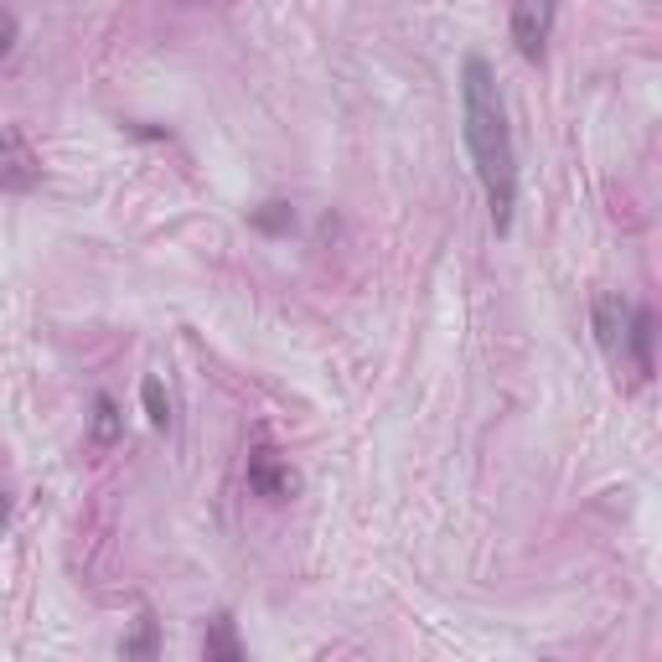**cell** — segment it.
<instances>
[{
  "mask_svg": "<svg viewBox=\"0 0 662 662\" xmlns=\"http://www.w3.org/2000/svg\"><path fill=\"white\" fill-rule=\"evenodd\" d=\"M461 109H466V150L476 161V176H482L491 223H497V234H508L517 208V150L513 129H508V109H502V88L491 78L487 58H466V67H461Z\"/></svg>",
  "mask_w": 662,
  "mask_h": 662,
  "instance_id": "obj_1",
  "label": "cell"
},
{
  "mask_svg": "<svg viewBox=\"0 0 662 662\" xmlns=\"http://www.w3.org/2000/svg\"><path fill=\"white\" fill-rule=\"evenodd\" d=\"M549 32H554V0H513V42L528 63L544 58Z\"/></svg>",
  "mask_w": 662,
  "mask_h": 662,
  "instance_id": "obj_2",
  "label": "cell"
},
{
  "mask_svg": "<svg viewBox=\"0 0 662 662\" xmlns=\"http://www.w3.org/2000/svg\"><path fill=\"white\" fill-rule=\"evenodd\" d=\"M632 305H626V296H596V305H590V326H596V342L605 358H621L626 352V332H632Z\"/></svg>",
  "mask_w": 662,
  "mask_h": 662,
  "instance_id": "obj_3",
  "label": "cell"
},
{
  "mask_svg": "<svg viewBox=\"0 0 662 662\" xmlns=\"http://www.w3.org/2000/svg\"><path fill=\"white\" fill-rule=\"evenodd\" d=\"M249 487L259 497H270V502H285V497L300 491V476L290 471V461H279L275 450H254L249 455Z\"/></svg>",
  "mask_w": 662,
  "mask_h": 662,
  "instance_id": "obj_4",
  "label": "cell"
},
{
  "mask_svg": "<svg viewBox=\"0 0 662 662\" xmlns=\"http://www.w3.org/2000/svg\"><path fill=\"white\" fill-rule=\"evenodd\" d=\"M0 187L5 192H32L37 187V155L26 150L16 129H0Z\"/></svg>",
  "mask_w": 662,
  "mask_h": 662,
  "instance_id": "obj_5",
  "label": "cell"
},
{
  "mask_svg": "<svg viewBox=\"0 0 662 662\" xmlns=\"http://www.w3.org/2000/svg\"><path fill=\"white\" fill-rule=\"evenodd\" d=\"M120 429H125L120 404H114L109 394H99V399H93V446H114V440H120Z\"/></svg>",
  "mask_w": 662,
  "mask_h": 662,
  "instance_id": "obj_6",
  "label": "cell"
},
{
  "mask_svg": "<svg viewBox=\"0 0 662 662\" xmlns=\"http://www.w3.org/2000/svg\"><path fill=\"white\" fill-rule=\"evenodd\" d=\"M208 658H223V662H243V647H238V637H234V621L228 616H217L213 626H208Z\"/></svg>",
  "mask_w": 662,
  "mask_h": 662,
  "instance_id": "obj_7",
  "label": "cell"
},
{
  "mask_svg": "<svg viewBox=\"0 0 662 662\" xmlns=\"http://www.w3.org/2000/svg\"><path fill=\"white\" fill-rule=\"evenodd\" d=\"M626 347L637 352V367H641V373H652V311H637V316H632Z\"/></svg>",
  "mask_w": 662,
  "mask_h": 662,
  "instance_id": "obj_8",
  "label": "cell"
},
{
  "mask_svg": "<svg viewBox=\"0 0 662 662\" xmlns=\"http://www.w3.org/2000/svg\"><path fill=\"white\" fill-rule=\"evenodd\" d=\"M140 399H146V414L155 429L172 425V404H166V394H161V378H146V388H140Z\"/></svg>",
  "mask_w": 662,
  "mask_h": 662,
  "instance_id": "obj_9",
  "label": "cell"
},
{
  "mask_svg": "<svg viewBox=\"0 0 662 662\" xmlns=\"http://www.w3.org/2000/svg\"><path fill=\"white\" fill-rule=\"evenodd\" d=\"M254 223L259 228H290V208H285V202H270V213H259Z\"/></svg>",
  "mask_w": 662,
  "mask_h": 662,
  "instance_id": "obj_10",
  "label": "cell"
},
{
  "mask_svg": "<svg viewBox=\"0 0 662 662\" xmlns=\"http://www.w3.org/2000/svg\"><path fill=\"white\" fill-rule=\"evenodd\" d=\"M140 652H155V626H150V621L140 626V637L125 641V658H140Z\"/></svg>",
  "mask_w": 662,
  "mask_h": 662,
  "instance_id": "obj_11",
  "label": "cell"
},
{
  "mask_svg": "<svg viewBox=\"0 0 662 662\" xmlns=\"http://www.w3.org/2000/svg\"><path fill=\"white\" fill-rule=\"evenodd\" d=\"M11 37H16V22H11V16H0V52H11Z\"/></svg>",
  "mask_w": 662,
  "mask_h": 662,
  "instance_id": "obj_12",
  "label": "cell"
}]
</instances>
